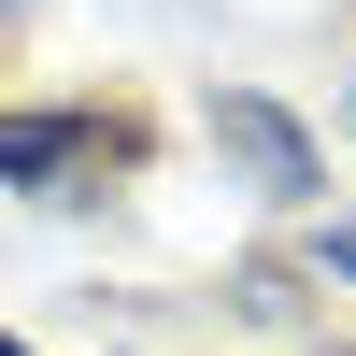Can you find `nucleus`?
Wrapping results in <instances>:
<instances>
[{
	"instance_id": "obj_1",
	"label": "nucleus",
	"mask_w": 356,
	"mask_h": 356,
	"mask_svg": "<svg viewBox=\"0 0 356 356\" xmlns=\"http://www.w3.org/2000/svg\"><path fill=\"white\" fill-rule=\"evenodd\" d=\"M214 143L257 171V200H314V171H328V157H314V129H300L285 100H257V86H214Z\"/></svg>"
},
{
	"instance_id": "obj_2",
	"label": "nucleus",
	"mask_w": 356,
	"mask_h": 356,
	"mask_svg": "<svg viewBox=\"0 0 356 356\" xmlns=\"http://www.w3.org/2000/svg\"><path fill=\"white\" fill-rule=\"evenodd\" d=\"M0 186L86 200V186H100V114H0Z\"/></svg>"
},
{
	"instance_id": "obj_3",
	"label": "nucleus",
	"mask_w": 356,
	"mask_h": 356,
	"mask_svg": "<svg viewBox=\"0 0 356 356\" xmlns=\"http://www.w3.org/2000/svg\"><path fill=\"white\" fill-rule=\"evenodd\" d=\"M0 356H29V342H15V328H0Z\"/></svg>"
}]
</instances>
